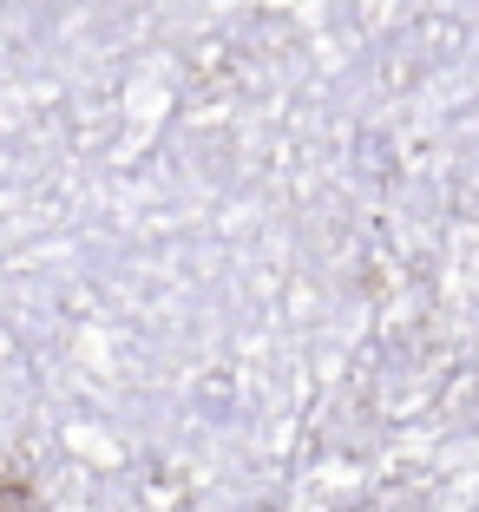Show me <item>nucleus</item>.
<instances>
[{
  "instance_id": "f257e3e1",
  "label": "nucleus",
  "mask_w": 479,
  "mask_h": 512,
  "mask_svg": "<svg viewBox=\"0 0 479 512\" xmlns=\"http://www.w3.org/2000/svg\"><path fill=\"white\" fill-rule=\"evenodd\" d=\"M0 512H40V499L20 473H0Z\"/></svg>"
}]
</instances>
